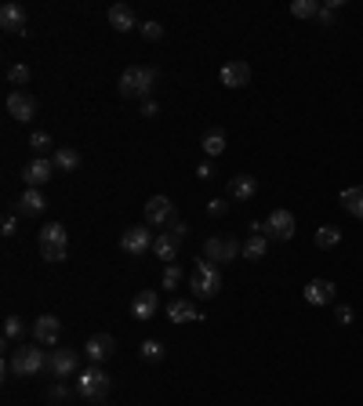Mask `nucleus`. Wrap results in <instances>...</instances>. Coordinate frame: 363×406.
<instances>
[{
	"label": "nucleus",
	"instance_id": "obj_22",
	"mask_svg": "<svg viewBox=\"0 0 363 406\" xmlns=\"http://www.w3.org/2000/svg\"><path fill=\"white\" fill-rule=\"evenodd\" d=\"M178 243H182V239H178V236L167 229V232H160V236H157V243H153V254H157L160 261L174 265V258H178Z\"/></svg>",
	"mask_w": 363,
	"mask_h": 406
},
{
	"label": "nucleus",
	"instance_id": "obj_17",
	"mask_svg": "<svg viewBox=\"0 0 363 406\" xmlns=\"http://www.w3.org/2000/svg\"><path fill=\"white\" fill-rule=\"evenodd\" d=\"M218 80L225 84V87H247L251 84V66H247V62H225V66H222V73H218Z\"/></svg>",
	"mask_w": 363,
	"mask_h": 406
},
{
	"label": "nucleus",
	"instance_id": "obj_12",
	"mask_svg": "<svg viewBox=\"0 0 363 406\" xmlns=\"http://www.w3.org/2000/svg\"><path fill=\"white\" fill-rule=\"evenodd\" d=\"M80 352H84L91 363H99V366H102V363L116 352V341H113L109 334H91V337L84 341V349H80Z\"/></svg>",
	"mask_w": 363,
	"mask_h": 406
},
{
	"label": "nucleus",
	"instance_id": "obj_1",
	"mask_svg": "<svg viewBox=\"0 0 363 406\" xmlns=\"http://www.w3.org/2000/svg\"><path fill=\"white\" fill-rule=\"evenodd\" d=\"M189 287H193V294L200 298V301H211V298H218L222 294V287H225V279H222V269L215 265V261H196V269H193V276H189Z\"/></svg>",
	"mask_w": 363,
	"mask_h": 406
},
{
	"label": "nucleus",
	"instance_id": "obj_32",
	"mask_svg": "<svg viewBox=\"0 0 363 406\" xmlns=\"http://www.w3.org/2000/svg\"><path fill=\"white\" fill-rule=\"evenodd\" d=\"M51 145H55V142H51V135H44V131H33V135H29V149H33L37 156H48ZM51 156H55V152H51Z\"/></svg>",
	"mask_w": 363,
	"mask_h": 406
},
{
	"label": "nucleus",
	"instance_id": "obj_6",
	"mask_svg": "<svg viewBox=\"0 0 363 406\" xmlns=\"http://www.w3.org/2000/svg\"><path fill=\"white\" fill-rule=\"evenodd\" d=\"M153 243H157V236L149 232V225H131L120 232V251L131 258H142L145 251H153Z\"/></svg>",
	"mask_w": 363,
	"mask_h": 406
},
{
	"label": "nucleus",
	"instance_id": "obj_31",
	"mask_svg": "<svg viewBox=\"0 0 363 406\" xmlns=\"http://www.w3.org/2000/svg\"><path fill=\"white\" fill-rule=\"evenodd\" d=\"M338 8H342V0H327V4H320V15H316V22L320 26H335V18H338Z\"/></svg>",
	"mask_w": 363,
	"mask_h": 406
},
{
	"label": "nucleus",
	"instance_id": "obj_34",
	"mask_svg": "<svg viewBox=\"0 0 363 406\" xmlns=\"http://www.w3.org/2000/svg\"><path fill=\"white\" fill-rule=\"evenodd\" d=\"M138 33H142L145 40H160V37H164V26L149 18V22H142V26H138Z\"/></svg>",
	"mask_w": 363,
	"mask_h": 406
},
{
	"label": "nucleus",
	"instance_id": "obj_18",
	"mask_svg": "<svg viewBox=\"0 0 363 406\" xmlns=\"http://www.w3.org/2000/svg\"><path fill=\"white\" fill-rule=\"evenodd\" d=\"M167 320H171V323H196V320H203V316L196 312V301L174 298V301H167Z\"/></svg>",
	"mask_w": 363,
	"mask_h": 406
},
{
	"label": "nucleus",
	"instance_id": "obj_25",
	"mask_svg": "<svg viewBox=\"0 0 363 406\" xmlns=\"http://www.w3.org/2000/svg\"><path fill=\"white\" fill-rule=\"evenodd\" d=\"M338 203H342V207H345L352 218H359V222H363V185H352V189H342Z\"/></svg>",
	"mask_w": 363,
	"mask_h": 406
},
{
	"label": "nucleus",
	"instance_id": "obj_24",
	"mask_svg": "<svg viewBox=\"0 0 363 406\" xmlns=\"http://www.w3.org/2000/svg\"><path fill=\"white\" fill-rule=\"evenodd\" d=\"M225 145H229V138H225V131H222V128H211V131L200 138V149L211 156V160H215V156H222V152H225Z\"/></svg>",
	"mask_w": 363,
	"mask_h": 406
},
{
	"label": "nucleus",
	"instance_id": "obj_41",
	"mask_svg": "<svg viewBox=\"0 0 363 406\" xmlns=\"http://www.w3.org/2000/svg\"><path fill=\"white\" fill-rule=\"evenodd\" d=\"M157 113H160V106H157L153 98H145V102H142V116H149V120H153Z\"/></svg>",
	"mask_w": 363,
	"mask_h": 406
},
{
	"label": "nucleus",
	"instance_id": "obj_38",
	"mask_svg": "<svg viewBox=\"0 0 363 406\" xmlns=\"http://www.w3.org/2000/svg\"><path fill=\"white\" fill-rule=\"evenodd\" d=\"M225 210H229V203H225V200H211V203H207V214H211V218H222Z\"/></svg>",
	"mask_w": 363,
	"mask_h": 406
},
{
	"label": "nucleus",
	"instance_id": "obj_43",
	"mask_svg": "<svg viewBox=\"0 0 363 406\" xmlns=\"http://www.w3.org/2000/svg\"><path fill=\"white\" fill-rule=\"evenodd\" d=\"M171 232H174L178 239H186V236H189V225H186V222H174V225H171Z\"/></svg>",
	"mask_w": 363,
	"mask_h": 406
},
{
	"label": "nucleus",
	"instance_id": "obj_15",
	"mask_svg": "<svg viewBox=\"0 0 363 406\" xmlns=\"http://www.w3.org/2000/svg\"><path fill=\"white\" fill-rule=\"evenodd\" d=\"M8 116H15V120H33L37 116V98L33 95H26V91H11L8 95Z\"/></svg>",
	"mask_w": 363,
	"mask_h": 406
},
{
	"label": "nucleus",
	"instance_id": "obj_11",
	"mask_svg": "<svg viewBox=\"0 0 363 406\" xmlns=\"http://www.w3.org/2000/svg\"><path fill=\"white\" fill-rule=\"evenodd\" d=\"M55 174V160H48V156H37V160H29L22 167V181H26V189H40V185H48Z\"/></svg>",
	"mask_w": 363,
	"mask_h": 406
},
{
	"label": "nucleus",
	"instance_id": "obj_16",
	"mask_svg": "<svg viewBox=\"0 0 363 406\" xmlns=\"http://www.w3.org/2000/svg\"><path fill=\"white\" fill-rule=\"evenodd\" d=\"M301 294H306V301H309V305H316V308H320V305H330V301H335L338 287L330 283V279H309Z\"/></svg>",
	"mask_w": 363,
	"mask_h": 406
},
{
	"label": "nucleus",
	"instance_id": "obj_35",
	"mask_svg": "<svg viewBox=\"0 0 363 406\" xmlns=\"http://www.w3.org/2000/svg\"><path fill=\"white\" fill-rule=\"evenodd\" d=\"M182 283V269L178 265H164V291H174Z\"/></svg>",
	"mask_w": 363,
	"mask_h": 406
},
{
	"label": "nucleus",
	"instance_id": "obj_5",
	"mask_svg": "<svg viewBox=\"0 0 363 406\" xmlns=\"http://www.w3.org/2000/svg\"><path fill=\"white\" fill-rule=\"evenodd\" d=\"M66 254H69L66 225H58V222L44 225V229H40V258L51 261V265H58V261H66Z\"/></svg>",
	"mask_w": 363,
	"mask_h": 406
},
{
	"label": "nucleus",
	"instance_id": "obj_39",
	"mask_svg": "<svg viewBox=\"0 0 363 406\" xmlns=\"http://www.w3.org/2000/svg\"><path fill=\"white\" fill-rule=\"evenodd\" d=\"M335 320H338L342 327H349V323H352V305H338V312H335Z\"/></svg>",
	"mask_w": 363,
	"mask_h": 406
},
{
	"label": "nucleus",
	"instance_id": "obj_4",
	"mask_svg": "<svg viewBox=\"0 0 363 406\" xmlns=\"http://www.w3.org/2000/svg\"><path fill=\"white\" fill-rule=\"evenodd\" d=\"M109 388H113V378H109L99 363H91V366H84V370L77 373V395H80V399L99 402Z\"/></svg>",
	"mask_w": 363,
	"mask_h": 406
},
{
	"label": "nucleus",
	"instance_id": "obj_14",
	"mask_svg": "<svg viewBox=\"0 0 363 406\" xmlns=\"http://www.w3.org/2000/svg\"><path fill=\"white\" fill-rule=\"evenodd\" d=\"M157 312H160V294H157V291H138V294H135V301H131V316H135L138 323L153 320Z\"/></svg>",
	"mask_w": 363,
	"mask_h": 406
},
{
	"label": "nucleus",
	"instance_id": "obj_9",
	"mask_svg": "<svg viewBox=\"0 0 363 406\" xmlns=\"http://www.w3.org/2000/svg\"><path fill=\"white\" fill-rule=\"evenodd\" d=\"M294 229H298L294 214H291V210H284V207H277V210H272V214L265 218V236H269V239L287 243V239H294Z\"/></svg>",
	"mask_w": 363,
	"mask_h": 406
},
{
	"label": "nucleus",
	"instance_id": "obj_28",
	"mask_svg": "<svg viewBox=\"0 0 363 406\" xmlns=\"http://www.w3.org/2000/svg\"><path fill=\"white\" fill-rule=\"evenodd\" d=\"M313 239H316L320 251H330V247H338V243H342V229H338V225H320Z\"/></svg>",
	"mask_w": 363,
	"mask_h": 406
},
{
	"label": "nucleus",
	"instance_id": "obj_29",
	"mask_svg": "<svg viewBox=\"0 0 363 406\" xmlns=\"http://www.w3.org/2000/svg\"><path fill=\"white\" fill-rule=\"evenodd\" d=\"M138 356H142L145 363H160V359H164V345L149 337V341H142V345H138Z\"/></svg>",
	"mask_w": 363,
	"mask_h": 406
},
{
	"label": "nucleus",
	"instance_id": "obj_26",
	"mask_svg": "<svg viewBox=\"0 0 363 406\" xmlns=\"http://www.w3.org/2000/svg\"><path fill=\"white\" fill-rule=\"evenodd\" d=\"M55 171H62V174H69V171H77L80 167V152L77 149H69V145H62V149H55Z\"/></svg>",
	"mask_w": 363,
	"mask_h": 406
},
{
	"label": "nucleus",
	"instance_id": "obj_7",
	"mask_svg": "<svg viewBox=\"0 0 363 406\" xmlns=\"http://www.w3.org/2000/svg\"><path fill=\"white\" fill-rule=\"evenodd\" d=\"M240 251H244V247H240L233 236H211V239L203 243V258H207V261H215L218 269L229 265V261H236Z\"/></svg>",
	"mask_w": 363,
	"mask_h": 406
},
{
	"label": "nucleus",
	"instance_id": "obj_2",
	"mask_svg": "<svg viewBox=\"0 0 363 406\" xmlns=\"http://www.w3.org/2000/svg\"><path fill=\"white\" fill-rule=\"evenodd\" d=\"M153 84H157V69L153 66H128L124 73H120V95L124 98H149V91H153Z\"/></svg>",
	"mask_w": 363,
	"mask_h": 406
},
{
	"label": "nucleus",
	"instance_id": "obj_8",
	"mask_svg": "<svg viewBox=\"0 0 363 406\" xmlns=\"http://www.w3.org/2000/svg\"><path fill=\"white\" fill-rule=\"evenodd\" d=\"M145 225L149 229H167L174 225V200L171 196H149L145 200Z\"/></svg>",
	"mask_w": 363,
	"mask_h": 406
},
{
	"label": "nucleus",
	"instance_id": "obj_36",
	"mask_svg": "<svg viewBox=\"0 0 363 406\" xmlns=\"http://www.w3.org/2000/svg\"><path fill=\"white\" fill-rule=\"evenodd\" d=\"M4 337H8V341L22 337V320H18V316H4Z\"/></svg>",
	"mask_w": 363,
	"mask_h": 406
},
{
	"label": "nucleus",
	"instance_id": "obj_33",
	"mask_svg": "<svg viewBox=\"0 0 363 406\" xmlns=\"http://www.w3.org/2000/svg\"><path fill=\"white\" fill-rule=\"evenodd\" d=\"M8 84H15V91H22V87L29 84V66H22V62L8 66Z\"/></svg>",
	"mask_w": 363,
	"mask_h": 406
},
{
	"label": "nucleus",
	"instance_id": "obj_10",
	"mask_svg": "<svg viewBox=\"0 0 363 406\" xmlns=\"http://www.w3.org/2000/svg\"><path fill=\"white\" fill-rule=\"evenodd\" d=\"M48 370H51V378H58V381L77 378V373H80V356L73 349H55L51 359H48Z\"/></svg>",
	"mask_w": 363,
	"mask_h": 406
},
{
	"label": "nucleus",
	"instance_id": "obj_3",
	"mask_svg": "<svg viewBox=\"0 0 363 406\" xmlns=\"http://www.w3.org/2000/svg\"><path fill=\"white\" fill-rule=\"evenodd\" d=\"M48 359L51 356L44 352V345H18L8 359V370L18 373V378H33V373L48 370Z\"/></svg>",
	"mask_w": 363,
	"mask_h": 406
},
{
	"label": "nucleus",
	"instance_id": "obj_37",
	"mask_svg": "<svg viewBox=\"0 0 363 406\" xmlns=\"http://www.w3.org/2000/svg\"><path fill=\"white\" fill-rule=\"evenodd\" d=\"M48 399H51V402H66V399H69V388H66L62 381H55V385L48 388Z\"/></svg>",
	"mask_w": 363,
	"mask_h": 406
},
{
	"label": "nucleus",
	"instance_id": "obj_19",
	"mask_svg": "<svg viewBox=\"0 0 363 406\" xmlns=\"http://www.w3.org/2000/svg\"><path fill=\"white\" fill-rule=\"evenodd\" d=\"M44 207H48V200H44L40 189H22V196H18V203H15V210H18L22 218H37V214H44Z\"/></svg>",
	"mask_w": 363,
	"mask_h": 406
},
{
	"label": "nucleus",
	"instance_id": "obj_20",
	"mask_svg": "<svg viewBox=\"0 0 363 406\" xmlns=\"http://www.w3.org/2000/svg\"><path fill=\"white\" fill-rule=\"evenodd\" d=\"M106 18H109V26L116 29V33H131V29H138V15L128 4H113Z\"/></svg>",
	"mask_w": 363,
	"mask_h": 406
},
{
	"label": "nucleus",
	"instance_id": "obj_13",
	"mask_svg": "<svg viewBox=\"0 0 363 406\" xmlns=\"http://www.w3.org/2000/svg\"><path fill=\"white\" fill-rule=\"evenodd\" d=\"M33 337H37V345L55 349L58 337H62V320H58V316H40V320L33 323Z\"/></svg>",
	"mask_w": 363,
	"mask_h": 406
},
{
	"label": "nucleus",
	"instance_id": "obj_40",
	"mask_svg": "<svg viewBox=\"0 0 363 406\" xmlns=\"http://www.w3.org/2000/svg\"><path fill=\"white\" fill-rule=\"evenodd\" d=\"M196 178H200V181H211V178H215V164H211V160H203V164L196 167Z\"/></svg>",
	"mask_w": 363,
	"mask_h": 406
},
{
	"label": "nucleus",
	"instance_id": "obj_23",
	"mask_svg": "<svg viewBox=\"0 0 363 406\" xmlns=\"http://www.w3.org/2000/svg\"><path fill=\"white\" fill-rule=\"evenodd\" d=\"M255 193H258L255 174H236V178L229 181V196H233V200H255Z\"/></svg>",
	"mask_w": 363,
	"mask_h": 406
},
{
	"label": "nucleus",
	"instance_id": "obj_30",
	"mask_svg": "<svg viewBox=\"0 0 363 406\" xmlns=\"http://www.w3.org/2000/svg\"><path fill=\"white\" fill-rule=\"evenodd\" d=\"M291 15H294V18H316V15H320V4H316V0H294Z\"/></svg>",
	"mask_w": 363,
	"mask_h": 406
},
{
	"label": "nucleus",
	"instance_id": "obj_42",
	"mask_svg": "<svg viewBox=\"0 0 363 406\" xmlns=\"http://www.w3.org/2000/svg\"><path fill=\"white\" fill-rule=\"evenodd\" d=\"M15 229H18V218L8 214V218H4V236H15Z\"/></svg>",
	"mask_w": 363,
	"mask_h": 406
},
{
	"label": "nucleus",
	"instance_id": "obj_27",
	"mask_svg": "<svg viewBox=\"0 0 363 406\" xmlns=\"http://www.w3.org/2000/svg\"><path fill=\"white\" fill-rule=\"evenodd\" d=\"M265 251H269V236L251 232V239L244 243V251H240V254H244L247 261H262V258H265Z\"/></svg>",
	"mask_w": 363,
	"mask_h": 406
},
{
	"label": "nucleus",
	"instance_id": "obj_21",
	"mask_svg": "<svg viewBox=\"0 0 363 406\" xmlns=\"http://www.w3.org/2000/svg\"><path fill=\"white\" fill-rule=\"evenodd\" d=\"M0 26L8 33H26V8L22 4H4L0 8Z\"/></svg>",
	"mask_w": 363,
	"mask_h": 406
}]
</instances>
